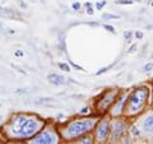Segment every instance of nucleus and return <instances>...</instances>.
<instances>
[{
	"label": "nucleus",
	"mask_w": 153,
	"mask_h": 144,
	"mask_svg": "<svg viewBox=\"0 0 153 144\" xmlns=\"http://www.w3.org/2000/svg\"><path fill=\"white\" fill-rule=\"evenodd\" d=\"M151 99V87L147 85H139L129 92L128 101L124 110V116L126 117H135L142 114L148 106Z\"/></svg>",
	"instance_id": "1"
},
{
	"label": "nucleus",
	"mask_w": 153,
	"mask_h": 144,
	"mask_svg": "<svg viewBox=\"0 0 153 144\" xmlns=\"http://www.w3.org/2000/svg\"><path fill=\"white\" fill-rule=\"evenodd\" d=\"M128 96H129L128 91H120V92H119L117 97H116V101L114 102L111 110H110V116L111 117L123 116L124 110H125L126 101H128Z\"/></svg>",
	"instance_id": "7"
},
{
	"label": "nucleus",
	"mask_w": 153,
	"mask_h": 144,
	"mask_svg": "<svg viewBox=\"0 0 153 144\" xmlns=\"http://www.w3.org/2000/svg\"><path fill=\"white\" fill-rule=\"evenodd\" d=\"M131 37H133V32L131 31H125V32H124V38L126 40V42H130Z\"/></svg>",
	"instance_id": "20"
},
{
	"label": "nucleus",
	"mask_w": 153,
	"mask_h": 144,
	"mask_svg": "<svg viewBox=\"0 0 153 144\" xmlns=\"http://www.w3.org/2000/svg\"><path fill=\"white\" fill-rule=\"evenodd\" d=\"M0 120H1V116H0Z\"/></svg>",
	"instance_id": "34"
},
{
	"label": "nucleus",
	"mask_w": 153,
	"mask_h": 144,
	"mask_svg": "<svg viewBox=\"0 0 153 144\" xmlns=\"http://www.w3.org/2000/svg\"><path fill=\"white\" fill-rule=\"evenodd\" d=\"M106 4H107L106 0H102V1H97V3H96V9H97V10H101V9H102L105 5H106Z\"/></svg>",
	"instance_id": "21"
},
{
	"label": "nucleus",
	"mask_w": 153,
	"mask_h": 144,
	"mask_svg": "<svg viewBox=\"0 0 153 144\" xmlns=\"http://www.w3.org/2000/svg\"><path fill=\"white\" fill-rule=\"evenodd\" d=\"M31 143L33 144H54L57 143V135L51 129H42L35 137L31 138Z\"/></svg>",
	"instance_id": "8"
},
{
	"label": "nucleus",
	"mask_w": 153,
	"mask_h": 144,
	"mask_svg": "<svg viewBox=\"0 0 153 144\" xmlns=\"http://www.w3.org/2000/svg\"><path fill=\"white\" fill-rule=\"evenodd\" d=\"M57 66H59V68L63 71H66V73L70 71V66H69V64H66V63H59V64H57Z\"/></svg>",
	"instance_id": "19"
},
{
	"label": "nucleus",
	"mask_w": 153,
	"mask_h": 144,
	"mask_svg": "<svg viewBox=\"0 0 153 144\" xmlns=\"http://www.w3.org/2000/svg\"><path fill=\"white\" fill-rule=\"evenodd\" d=\"M111 66H114V64H112V65H110V66H107V68H102L101 70H98L97 73H96V75H101V74H103V73H106V71H107L110 68H111Z\"/></svg>",
	"instance_id": "24"
},
{
	"label": "nucleus",
	"mask_w": 153,
	"mask_h": 144,
	"mask_svg": "<svg viewBox=\"0 0 153 144\" xmlns=\"http://www.w3.org/2000/svg\"><path fill=\"white\" fill-rule=\"evenodd\" d=\"M47 80H49L51 84H54V85H61V84L65 83L66 79L64 78L63 75L56 74V73H52V74H50L49 76H47Z\"/></svg>",
	"instance_id": "10"
},
{
	"label": "nucleus",
	"mask_w": 153,
	"mask_h": 144,
	"mask_svg": "<svg viewBox=\"0 0 153 144\" xmlns=\"http://www.w3.org/2000/svg\"><path fill=\"white\" fill-rule=\"evenodd\" d=\"M151 59L153 60V52H152V55H151Z\"/></svg>",
	"instance_id": "32"
},
{
	"label": "nucleus",
	"mask_w": 153,
	"mask_h": 144,
	"mask_svg": "<svg viewBox=\"0 0 153 144\" xmlns=\"http://www.w3.org/2000/svg\"><path fill=\"white\" fill-rule=\"evenodd\" d=\"M76 143L78 144H92V143H94V137H93V134H91V133L84 134L83 137L76 139Z\"/></svg>",
	"instance_id": "12"
},
{
	"label": "nucleus",
	"mask_w": 153,
	"mask_h": 144,
	"mask_svg": "<svg viewBox=\"0 0 153 144\" xmlns=\"http://www.w3.org/2000/svg\"><path fill=\"white\" fill-rule=\"evenodd\" d=\"M102 19H106V21H111V19H120V16L111 14V13H103L102 14Z\"/></svg>",
	"instance_id": "15"
},
{
	"label": "nucleus",
	"mask_w": 153,
	"mask_h": 144,
	"mask_svg": "<svg viewBox=\"0 0 153 144\" xmlns=\"http://www.w3.org/2000/svg\"><path fill=\"white\" fill-rule=\"evenodd\" d=\"M97 122H98L97 119H94V117L71 120L68 124H65V126L60 130L61 137L65 140H75V139L83 137L84 134L93 131Z\"/></svg>",
	"instance_id": "2"
},
{
	"label": "nucleus",
	"mask_w": 153,
	"mask_h": 144,
	"mask_svg": "<svg viewBox=\"0 0 153 144\" xmlns=\"http://www.w3.org/2000/svg\"><path fill=\"white\" fill-rule=\"evenodd\" d=\"M128 131V121L126 119L121 116L112 117L111 119V130H110L108 142L110 143H117L124 138V135Z\"/></svg>",
	"instance_id": "5"
},
{
	"label": "nucleus",
	"mask_w": 153,
	"mask_h": 144,
	"mask_svg": "<svg viewBox=\"0 0 153 144\" xmlns=\"http://www.w3.org/2000/svg\"><path fill=\"white\" fill-rule=\"evenodd\" d=\"M71 8H73L74 10H79V9L82 8V5H80V3L76 1V3H73V5H71Z\"/></svg>",
	"instance_id": "26"
},
{
	"label": "nucleus",
	"mask_w": 153,
	"mask_h": 144,
	"mask_svg": "<svg viewBox=\"0 0 153 144\" xmlns=\"http://www.w3.org/2000/svg\"><path fill=\"white\" fill-rule=\"evenodd\" d=\"M110 130H111V119L103 117L96 124L93 129V137L96 143H107L110 137Z\"/></svg>",
	"instance_id": "6"
},
{
	"label": "nucleus",
	"mask_w": 153,
	"mask_h": 144,
	"mask_svg": "<svg viewBox=\"0 0 153 144\" xmlns=\"http://www.w3.org/2000/svg\"><path fill=\"white\" fill-rule=\"evenodd\" d=\"M149 103H151V107H153V87L151 88V99H149Z\"/></svg>",
	"instance_id": "28"
},
{
	"label": "nucleus",
	"mask_w": 153,
	"mask_h": 144,
	"mask_svg": "<svg viewBox=\"0 0 153 144\" xmlns=\"http://www.w3.org/2000/svg\"><path fill=\"white\" fill-rule=\"evenodd\" d=\"M137 49H138V45L135 44V45H133V46L130 47V49H129V51H128V52H129V54H133V52H135V51H137Z\"/></svg>",
	"instance_id": "27"
},
{
	"label": "nucleus",
	"mask_w": 153,
	"mask_h": 144,
	"mask_svg": "<svg viewBox=\"0 0 153 144\" xmlns=\"http://www.w3.org/2000/svg\"><path fill=\"white\" fill-rule=\"evenodd\" d=\"M14 55H16V56H22V55H23V52H22V51H19V50H17L16 52H14Z\"/></svg>",
	"instance_id": "29"
},
{
	"label": "nucleus",
	"mask_w": 153,
	"mask_h": 144,
	"mask_svg": "<svg viewBox=\"0 0 153 144\" xmlns=\"http://www.w3.org/2000/svg\"><path fill=\"white\" fill-rule=\"evenodd\" d=\"M134 36H135L137 40H142V38L144 37V33H143L142 31H137L135 33H134Z\"/></svg>",
	"instance_id": "23"
},
{
	"label": "nucleus",
	"mask_w": 153,
	"mask_h": 144,
	"mask_svg": "<svg viewBox=\"0 0 153 144\" xmlns=\"http://www.w3.org/2000/svg\"><path fill=\"white\" fill-rule=\"evenodd\" d=\"M0 17L5 18V19H14L16 17H18V14L14 12V10H12V9L1 8V7H0Z\"/></svg>",
	"instance_id": "11"
},
{
	"label": "nucleus",
	"mask_w": 153,
	"mask_h": 144,
	"mask_svg": "<svg viewBox=\"0 0 153 144\" xmlns=\"http://www.w3.org/2000/svg\"><path fill=\"white\" fill-rule=\"evenodd\" d=\"M89 26H96V27H98L100 26V23L98 22H91V23H88Z\"/></svg>",
	"instance_id": "30"
},
{
	"label": "nucleus",
	"mask_w": 153,
	"mask_h": 144,
	"mask_svg": "<svg viewBox=\"0 0 153 144\" xmlns=\"http://www.w3.org/2000/svg\"><path fill=\"white\" fill-rule=\"evenodd\" d=\"M120 91L119 89H108L105 91V92L100 96L96 101V111H97L98 115H106L107 112H110L114 102L116 101V97Z\"/></svg>",
	"instance_id": "4"
},
{
	"label": "nucleus",
	"mask_w": 153,
	"mask_h": 144,
	"mask_svg": "<svg viewBox=\"0 0 153 144\" xmlns=\"http://www.w3.org/2000/svg\"><path fill=\"white\" fill-rule=\"evenodd\" d=\"M134 1H142V0H134Z\"/></svg>",
	"instance_id": "33"
},
{
	"label": "nucleus",
	"mask_w": 153,
	"mask_h": 144,
	"mask_svg": "<svg viewBox=\"0 0 153 144\" xmlns=\"http://www.w3.org/2000/svg\"><path fill=\"white\" fill-rule=\"evenodd\" d=\"M80 115H89L91 114V108L89 107H83L82 110H80Z\"/></svg>",
	"instance_id": "25"
},
{
	"label": "nucleus",
	"mask_w": 153,
	"mask_h": 144,
	"mask_svg": "<svg viewBox=\"0 0 153 144\" xmlns=\"http://www.w3.org/2000/svg\"><path fill=\"white\" fill-rule=\"evenodd\" d=\"M115 4H117V5H131V4H134V0H115Z\"/></svg>",
	"instance_id": "18"
},
{
	"label": "nucleus",
	"mask_w": 153,
	"mask_h": 144,
	"mask_svg": "<svg viewBox=\"0 0 153 144\" xmlns=\"http://www.w3.org/2000/svg\"><path fill=\"white\" fill-rule=\"evenodd\" d=\"M0 106H1V105H0Z\"/></svg>",
	"instance_id": "35"
},
{
	"label": "nucleus",
	"mask_w": 153,
	"mask_h": 144,
	"mask_svg": "<svg viewBox=\"0 0 153 144\" xmlns=\"http://www.w3.org/2000/svg\"><path fill=\"white\" fill-rule=\"evenodd\" d=\"M142 129H143V131L147 134H153V114L148 115V116L143 120Z\"/></svg>",
	"instance_id": "9"
},
{
	"label": "nucleus",
	"mask_w": 153,
	"mask_h": 144,
	"mask_svg": "<svg viewBox=\"0 0 153 144\" xmlns=\"http://www.w3.org/2000/svg\"><path fill=\"white\" fill-rule=\"evenodd\" d=\"M103 28L106 30L107 32H111V33H116V30H115V27L114 26H110V24H105Z\"/></svg>",
	"instance_id": "22"
},
{
	"label": "nucleus",
	"mask_w": 153,
	"mask_h": 144,
	"mask_svg": "<svg viewBox=\"0 0 153 144\" xmlns=\"http://www.w3.org/2000/svg\"><path fill=\"white\" fill-rule=\"evenodd\" d=\"M129 134H130L133 138L140 137V130H139V128H138L137 125H131L130 128H129Z\"/></svg>",
	"instance_id": "13"
},
{
	"label": "nucleus",
	"mask_w": 153,
	"mask_h": 144,
	"mask_svg": "<svg viewBox=\"0 0 153 144\" xmlns=\"http://www.w3.org/2000/svg\"><path fill=\"white\" fill-rule=\"evenodd\" d=\"M45 126V121H42L36 116H27L26 121L23 122L22 128L19 129L16 139H31L41 131Z\"/></svg>",
	"instance_id": "3"
},
{
	"label": "nucleus",
	"mask_w": 153,
	"mask_h": 144,
	"mask_svg": "<svg viewBox=\"0 0 153 144\" xmlns=\"http://www.w3.org/2000/svg\"><path fill=\"white\" fill-rule=\"evenodd\" d=\"M84 8H85V12H87L88 16H93V13H94V9H93V4L91 3V1H87L84 4Z\"/></svg>",
	"instance_id": "14"
},
{
	"label": "nucleus",
	"mask_w": 153,
	"mask_h": 144,
	"mask_svg": "<svg viewBox=\"0 0 153 144\" xmlns=\"http://www.w3.org/2000/svg\"><path fill=\"white\" fill-rule=\"evenodd\" d=\"M152 70H153V63H152V61H151V63H147V64L142 68V71H143V73H146V74L151 73Z\"/></svg>",
	"instance_id": "17"
},
{
	"label": "nucleus",
	"mask_w": 153,
	"mask_h": 144,
	"mask_svg": "<svg viewBox=\"0 0 153 144\" xmlns=\"http://www.w3.org/2000/svg\"><path fill=\"white\" fill-rule=\"evenodd\" d=\"M151 7L153 8V0H152V1H151Z\"/></svg>",
	"instance_id": "31"
},
{
	"label": "nucleus",
	"mask_w": 153,
	"mask_h": 144,
	"mask_svg": "<svg viewBox=\"0 0 153 144\" xmlns=\"http://www.w3.org/2000/svg\"><path fill=\"white\" fill-rule=\"evenodd\" d=\"M52 98H37L35 99V105H47L49 102H52Z\"/></svg>",
	"instance_id": "16"
}]
</instances>
